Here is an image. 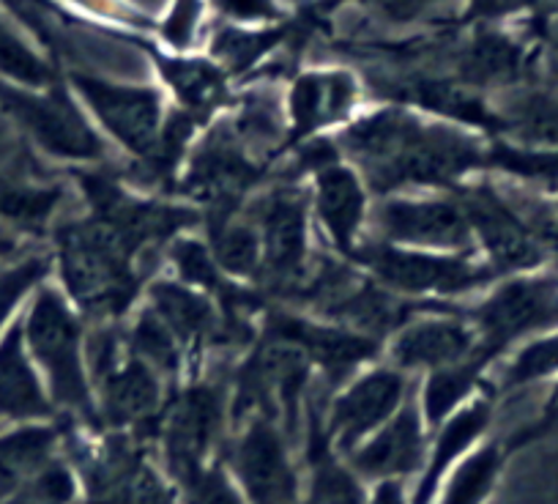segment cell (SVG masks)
I'll return each instance as SVG.
<instances>
[{"mask_svg": "<svg viewBox=\"0 0 558 504\" xmlns=\"http://www.w3.org/2000/svg\"><path fill=\"white\" fill-rule=\"evenodd\" d=\"M140 302L148 304L181 343L190 359V379L206 373V357L214 348H235L217 302L170 277L168 272L151 275Z\"/></svg>", "mask_w": 558, "mask_h": 504, "instance_id": "obj_19", "label": "cell"}, {"mask_svg": "<svg viewBox=\"0 0 558 504\" xmlns=\"http://www.w3.org/2000/svg\"><path fill=\"white\" fill-rule=\"evenodd\" d=\"M498 393L496 387L476 395L469 406L444 420L436 431H430L427 460L411 482V504H433L447 477L476 453L490 439L493 420H496Z\"/></svg>", "mask_w": 558, "mask_h": 504, "instance_id": "obj_21", "label": "cell"}, {"mask_svg": "<svg viewBox=\"0 0 558 504\" xmlns=\"http://www.w3.org/2000/svg\"><path fill=\"white\" fill-rule=\"evenodd\" d=\"M512 458L507 442L490 436L447 477L433 504H487L501 485V477Z\"/></svg>", "mask_w": 558, "mask_h": 504, "instance_id": "obj_28", "label": "cell"}, {"mask_svg": "<svg viewBox=\"0 0 558 504\" xmlns=\"http://www.w3.org/2000/svg\"><path fill=\"white\" fill-rule=\"evenodd\" d=\"M320 409L324 406L313 395L299 442V460L304 471L302 504H369V485L326 436Z\"/></svg>", "mask_w": 558, "mask_h": 504, "instance_id": "obj_23", "label": "cell"}, {"mask_svg": "<svg viewBox=\"0 0 558 504\" xmlns=\"http://www.w3.org/2000/svg\"><path fill=\"white\" fill-rule=\"evenodd\" d=\"M14 17L23 20L31 31L36 34V39H41V45L50 50L52 58L61 61V52H58L56 39H52V25H50V12L52 0H0Z\"/></svg>", "mask_w": 558, "mask_h": 504, "instance_id": "obj_37", "label": "cell"}, {"mask_svg": "<svg viewBox=\"0 0 558 504\" xmlns=\"http://www.w3.org/2000/svg\"><path fill=\"white\" fill-rule=\"evenodd\" d=\"M364 77L345 63L304 67L288 77L282 91L286 110V152L293 154L320 137H335L367 107Z\"/></svg>", "mask_w": 558, "mask_h": 504, "instance_id": "obj_14", "label": "cell"}, {"mask_svg": "<svg viewBox=\"0 0 558 504\" xmlns=\"http://www.w3.org/2000/svg\"><path fill=\"white\" fill-rule=\"evenodd\" d=\"M52 280V252L34 244L12 259L0 261V335L23 319L25 308L45 283Z\"/></svg>", "mask_w": 558, "mask_h": 504, "instance_id": "obj_30", "label": "cell"}, {"mask_svg": "<svg viewBox=\"0 0 558 504\" xmlns=\"http://www.w3.org/2000/svg\"><path fill=\"white\" fill-rule=\"evenodd\" d=\"M208 9L217 14V23L239 28H266L291 20L282 0H208Z\"/></svg>", "mask_w": 558, "mask_h": 504, "instance_id": "obj_34", "label": "cell"}, {"mask_svg": "<svg viewBox=\"0 0 558 504\" xmlns=\"http://www.w3.org/2000/svg\"><path fill=\"white\" fill-rule=\"evenodd\" d=\"M47 247L52 280L88 324H123L151 280L143 264L88 214L61 219Z\"/></svg>", "mask_w": 558, "mask_h": 504, "instance_id": "obj_2", "label": "cell"}, {"mask_svg": "<svg viewBox=\"0 0 558 504\" xmlns=\"http://www.w3.org/2000/svg\"><path fill=\"white\" fill-rule=\"evenodd\" d=\"M230 436L228 379L208 373L170 389L154 433V455L170 480L181 485L222 458Z\"/></svg>", "mask_w": 558, "mask_h": 504, "instance_id": "obj_7", "label": "cell"}, {"mask_svg": "<svg viewBox=\"0 0 558 504\" xmlns=\"http://www.w3.org/2000/svg\"><path fill=\"white\" fill-rule=\"evenodd\" d=\"M556 25H558V17H556Z\"/></svg>", "mask_w": 558, "mask_h": 504, "instance_id": "obj_42", "label": "cell"}, {"mask_svg": "<svg viewBox=\"0 0 558 504\" xmlns=\"http://www.w3.org/2000/svg\"><path fill=\"white\" fill-rule=\"evenodd\" d=\"M558 379V329L547 332V335L534 337V340L523 343V346L514 348L507 359H504V368L498 373V379H493V387H496L498 398L509 393H518V389L531 387V384L539 382H556Z\"/></svg>", "mask_w": 558, "mask_h": 504, "instance_id": "obj_32", "label": "cell"}, {"mask_svg": "<svg viewBox=\"0 0 558 504\" xmlns=\"http://www.w3.org/2000/svg\"><path fill=\"white\" fill-rule=\"evenodd\" d=\"M542 236H545V241H547V247H558V197H556V212L550 214V219H547V223H542Z\"/></svg>", "mask_w": 558, "mask_h": 504, "instance_id": "obj_41", "label": "cell"}, {"mask_svg": "<svg viewBox=\"0 0 558 504\" xmlns=\"http://www.w3.org/2000/svg\"><path fill=\"white\" fill-rule=\"evenodd\" d=\"M69 187L66 173H39L31 159L0 165V228L28 244H47L61 223Z\"/></svg>", "mask_w": 558, "mask_h": 504, "instance_id": "obj_20", "label": "cell"}, {"mask_svg": "<svg viewBox=\"0 0 558 504\" xmlns=\"http://www.w3.org/2000/svg\"><path fill=\"white\" fill-rule=\"evenodd\" d=\"M553 433H558V379L553 382L550 393L545 395V400H542L539 415H536L531 422H525L523 428H518V431H514L512 436L504 439V442H507V447L512 449V455H518L520 449L531 447V444L542 442V439L553 436Z\"/></svg>", "mask_w": 558, "mask_h": 504, "instance_id": "obj_36", "label": "cell"}, {"mask_svg": "<svg viewBox=\"0 0 558 504\" xmlns=\"http://www.w3.org/2000/svg\"><path fill=\"white\" fill-rule=\"evenodd\" d=\"M69 88L110 146L121 148L132 170L154 163L170 118V99L159 83H129L88 69H63Z\"/></svg>", "mask_w": 558, "mask_h": 504, "instance_id": "obj_8", "label": "cell"}, {"mask_svg": "<svg viewBox=\"0 0 558 504\" xmlns=\"http://www.w3.org/2000/svg\"><path fill=\"white\" fill-rule=\"evenodd\" d=\"M63 173L83 197V214L101 225L140 264L148 252H165L170 241L195 233L203 225L201 212L190 203L140 190L107 165L63 168Z\"/></svg>", "mask_w": 558, "mask_h": 504, "instance_id": "obj_4", "label": "cell"}, {"mask_svg": "<svg viewBox=\"0 0 558 504\" xmlns=\"http://www.w3.org/2000/svg\"><path fill=\"white\" fill-rule=\"evenodd\" d=\"M63 420L3 425L0 431V499L17 491L63 455Z\"/></svg>", "mask_w": 558, "mask_h": 504, "instance_id": "obj_25", "label": "cell"}, {"mask_svg": "<svg viewBox=\"0 0 558 504\" xmlns=\"http://www.w3.org/2000/svg\"><path fill=\"white\" fill-rule=\"evenodd\" d=\"M411 384V375L378 359L359 370L340 389L329 393L320 415L326 436L331 439L337 453L351 455L359 444L380 431L413 395Z\"/></svg>", "mask_w": 558, "mask_h": 504, "instance_id": "obj_17", "label": "cell"}, {"mask_svg": "<svg viewBox=\"0 0 558 504\" xmlns=\"http://www.w3.org/2000/svg\"><path fill=\"white\" fill-rule=\"evenodd\" d=\"M369 504H411V488H408V482L369 485Z\"/></svg>", "mask_w": 558, "mask_h": 504, "instance_id": "obj_38", "label": "cell"}, {"mask_svg": "<svg viewBox=\"0 0 558 504\" xmlns=\"http://www.w3.org/2000/svg\"><path fill=\"white\" fill-rule=\"evenodd\" d=\"M539 61L545 63L547 72H550L553 80H558V31L550 36V39L542 41V52H539Z\"/></svg>", "mask_w": 558, "mask_h": 504, "instance_id": "obj_39", "label": "cell"}, {"mask_svg": "<svg viewBox=\"0 0 558 504\" xmlns=\"http://www.w3.org/2000/svg\"><path fill=\"white\" fill-rule=\"evenodd\" d=\"M260 332L293 343L310 359L315 375L329 387V393L351 382L367 364L384 359V346L378 340L288 304L268 302L260 315Z\"/></svg>", "mask_w": 558, "mask_h": 504, "instance_id": "obj_15", "label": "cell"}, {"mask_svg": "<svg viewBox=\"0 0 558 504\" xmlns=\"http://www.w3.org/2000/svg\"><path fill=\"white\" fill-rule=\"evenodd\" d=\"M23 332L58 417L101 431L88 364V321L56 280L34 293L23 313Z\"/></svg>", "mask_w": 558, "mask_h": 504, "instance_id": "obj_3", "label": "cell"}, {"mask_svg": "<svg viewBox=\"0 0 558 504\" xmlns=\"http://www.w3.org/2000/svg\"><path fill=\"white\" fill-rule=\"evenodd\" d=\"M490 364L480 353H474V357L463 359V362L422 375L416 389V404L422 417H425L427 431H436L444 420L458 415L476 395L490 389Z\"/></svg>", "mask_w": 558, "mask_h": 504, "instance_id": "obj_26", "label": "cell"}, {"mask_svg": "<svg viewBox=\"0 0 558 504\" xmlns=\"http://www.w3.org/2000/svg\"><path fill=\"white\" fill-rule=\"evenodd\" d=\"M47 420H61V417L52 406L34 357H31L23 319H20L0 335V422L23 425V422Z\"/></svg>", "mask_w": 558, "mask_h": 504, "instance_id": "obj_24", "label": "cell"}, {"mask_svg": "<svg viewBox=\"0 0 558 504\" xmlns=\"http://www.w3.org/2000/svg\"><path fill=\"white\" fill-rule=\"evenodd\" d=\"M175 488L181 493V504H246L241 499L239 488L230 480L222 458L208 466L206 471L190 477V480H184Z\"/></svg>", "mask_w": 558, "mask_h": 504, "instance_id": "obj_35", "label": "cell"}, {"mask_svg": "<svg viewBox=\"0 0 558 504\" xmlns=\"http://www.w3.org/2000/svg\"><path fill=\"white\" fill-rule=\"evenodd\" d=\"M28 247H34V244H28V241H23L20 236H14V233H9V230L0 228V261L12 259V255L28 250Z\"/></svg>", "mask_w": 558, "mask_h": 504, "instance_id": "obj_40", "label": "cell"}, {"mask_svg": "<svg viewBox=\"0 0 558 504\" xmlns=\"http://www.w3.org/2000/svg\"><path fill=\"white\" fill-rule=\"evenodd\" d=\"M201 230L214 261H217V266L230 280L244 283V286H257L263 264L260 236H257L252 219L246 217V208L235 214V217L222 219V223L203 225Z\"/></svg>", "mask_w": 558, "mask_h": 504, "instance_id": "obj_29", "label": "cell"}, {"mask_svg": "<svg viewBox=\"0 0 558 504\" xmlns=\"http://www.w3.org/2000/svg\"><path fill=\"white\" fill-rule=\"evenodd\" d=\"M324 9L356 7L384 28H460L469 0H320Z\"/></svg>", "mask_w": 558, "mask_h": 504, "instance_id": "obj_27", "label": "cell"}, {"mask_svg": "<svg viewBox=\"0 0 558 504\" xmlns=\"http://www.w3.org/2000/svg\"><path fill=\"white\" fill-rule=\"evenodd\" d=\"M369 236L408 250L476 252L469 219L454 192L378 197L369 214Z\"/></svg>", "mask_w": 558, "mask_h": 504, "instance_id": "obj_16", "label": "cell"}, {"mask_svg": "<svg viewBox=\"0 0 558 504\" xmlns=\"http://www.w3.org/2000/svg\"><path fill=\"white\" fill-rule=\"evenodd\" d=\"M427 444H430V431H427L425 417L418 411L416 393H413L380 431H375L345 458L367 485L411 482L425 466Z\"/></svg>", "mask_w": 558, "mask_h": 504, "instance_id": "obj_22", "label": "cell"}, {"mask_svg": "<svg viewBox=\"0 0 558 504\" xmlns=\"http://www.w3.org/2000/svg\"><path fill=\"white\" fill-rule=\"evenodd\" d=\"M222 464L246 504H302V460L277 417L252 415L235 425Z\"/></svg>", "mask_w": 558, "mask_h": 504, "instance_id": "obj_13", "label": "cell"}, {"mask_svg": "<svg viewBox=\"0 0 558 504\" xmlns=\"http://www.w3.org/2000/svg\"><path fill=\"white\" fill-rule=\"evenodd\" d=\"M0 110L14 121L25 141L61 168L110 165V143L99 135L63 69L45 88L12 83L0 77Z\"/></svg>", "mask_w": 558, "mask_h": 504, "instance_id": "obj_6", "label": "cell"}, {"mask_svg": "<svg viewBox=\"0 0 558 504\" xmlns=\"http://www.w3.org/2000/svg\"><path fill=\"white\" fill-rule=\"evenodd\" d=\"M246 217L260 236L257 291L274 304H291L315 266L313 212L307 181L293 173L271 179L246 203Z\"/></svg>", "mask_w": 558, "mask_h": 504, "instance_id": "obj_5", "label": "cell"}, {"mask_svg": "<svg viewBox=\"0 0 558 504\" xmlns=\"http://www.w3.org/2000/svg\"><path fill=\"white\" fill-rule=\"evenodd\" d=\"M286 159H293L288 173L307 181L313 225L326 239L329 252L342 261H353L359 247L367 241L373 214V195L359 170L340 157L335 137L307 143Z\"/></svg>", "mask_w": 558, "mask_h": 504, "instance_id": "obj_10", "label": "cell"}, {"mask_svg": "<svg viewBox=\"0 0 558 504\" xmlns=\"http://www.w3.org/2000/svg\"><path fill=\"white\" fill-rule=\"evenodd\" d=\"M469 219L474 250L501 277L539 272L547 264L550 247L536 230L534 219L498 187L493 176H476L454 190Z\"/></svg>", "mask_w": 558, "mask_h": 504, "instance_id": "obj_12", "label": "cell"}, {"mask_svg": "<svg viewBox=\"0 0 558 504\" xmlns=\"http://www.w3.org/2000/svg\"><path fill=\"white\" fill-rule=\"evenodd\" d=\"M460 308L474 326L476 353L496 368L518 346L558 329V275L539 269L501 277Z\"/></svg>", "mask_w": 558, "mask_h": 504, "instance_id": "obj_11", "label": "cell"}, {"mask_svg": "<svg viewBox=\"0 0 558 504\" xmlns=\"http://www.w3.org/2000/svg\"><path fill=\"white\" fill-rule=\"evenodd\" d=\"M490 137L402 105H367L335 146L359 170L373 201L389 195L454 192L485 173Z\"/></svg>", "mask_w": 558, "mask_h": 504, "instance_id": "obj_1", "label": "cell"}, {"mask_svg": "<svg viewBox=\"0 0 558 504\" xmlns=\"http://www.w3.org/2000/svg\"><path fill=\"white\" fill-rule=\"evenodd\" d=\"M485 176H504L518 184L558 192V148L520 146L490 137L485 154Z\"/></svg>", "mask_w": 558, "mask_h": 504, "instance_id": "obj_31", "label": "cell"}, {"mask_svg": "<svg viewBox=\"0 0 558 504\" xmlns=\"http://www.w3.org/2000/svg\"><path fill=\"white\" fill-rule=\"evenodd\" d=\"M380 288L411 302L460 304L498 280L476 252H430L386 244L367 236L351 261Z\"/></svg>", "mask_w": 558, "mask_h": 504, "instance_id": "obj_9", "label": "cell"}, {"mask_svg": "<svg viewBox=\"0 0 558 504\" xmlns=\"http://www.w3.org/2000/svg\"><path fill=\"white\" fill-rule=\"evenodd\" d=\"M476 353L474 326L460 304H430L400 326L384 346V362L418 382Z\"/></svg>", "mask_w": 558, "mask_h": 504, "instance_id": "obj_18", "label": "cell"}, {"mask_svg": "<svg viewBox=\"0 0 558 504\" xmlns=\"http://www.w3.org/2000/svg\"><path fill=\"white\" fill-rule=\"evenodd\" d=\"M61 61L41 52L0 17V77L12 83L45 88L61 74Z\"/></svg>", "mask_w": 558, "mask_h": 504, "instance_id": "obj_33", "label": "cell"}]
</instances>
